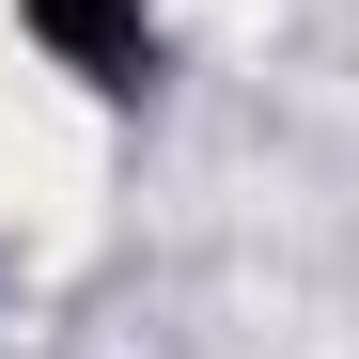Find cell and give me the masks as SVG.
<instances>
[{
    "label": "cell",
    "mask_w": 359,
    "mask_h": 359,
    "mask_svg": "<svg viewBox=\"0 0 359 359\" xmlns=\"http://www.w3.org/2000/svg\"><path fill=\"white\" fill-rule=\"evenodd\" d=\"M16 32H32L79 94H141V79H156V0H16Z\"/></svg>",
    "instance_id": "6da1fadb"
}]
</instances>
